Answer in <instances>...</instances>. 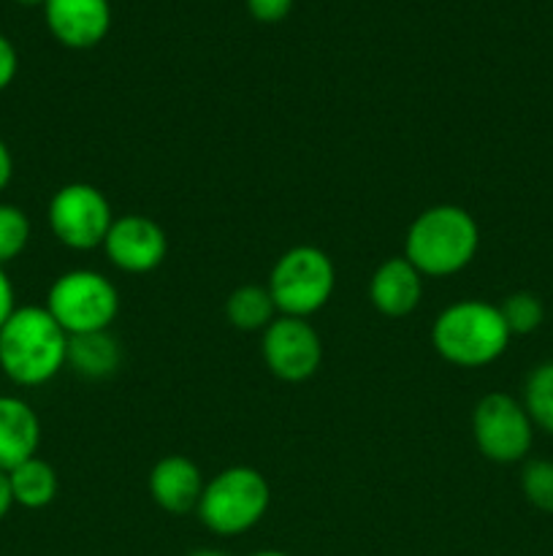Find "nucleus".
Instances as JSON below:
<instances>
[{"instance_id": "obj_5", "label": "nucleus", "mask_w": 553, "mask_h": 556, "mask_svg": "<svg viewBox=\"0 0 553 556\" xmlns=\"http://www.w3.org/2000/svg\"><path fill=\"white\" fill-rule=\"evenodd\" d=\"M336 286V271L329 255L312 244H298L276 258L269 275V293L276 313L309 318L329 304Z\"/></svg>"}, {"instance_id": "obj_14", "label": "nucleus", "mask_w": 553, "mask_h": 556, "mask_svg": "<svg viewBox=\"0 0 553 556\" xmlns=\"http://www.w3.org/2000/svg\"><path fill=\"white\" fill-rule=\"evenodd\" d=\"M41 443V421L20 396H0V472L33 459Z\"/></svg>"}, {"instance_id": "obj_17", "label": "nucleus", "mask_w": 553, "mask_h": 556, "mask_svg": "<svg viewBox=\"0 0 553 556\" xmlns=\"http://www.w3.org/2000/svg\"><path fill=\"white\" fill-rule=\"evenodd\" d=\"M226 318L239 331H266L276 318V304L269 288L242 286L228 296Z\"/></svg>"}, {"instance_id": "obj_11", "label": "nucleus", "mask_w": 553, "mask_h": 556, "mask_svg": "<svg viewBox=\"0 0 553 556\" xmlns=\"http://www.w3.org/2000/svg\"><path fill=\"white\" fill-rule=\"evenodd\" d=\"M43 16L52 36L70 49L95 47L112 27L108 0H47Z\"/></svg>"}, {"instance_id": "obj_3", "label": "nucleus", "mask_w": 553, "mask_h": 556, "mask_svg": "<svg viewBox=\"0 0 553 556\" xmlns=\"http://www.w3.org/2000/svg\"><path fill=\"white\" fill-rule=\"evenodd\" d=\"M510 329L502 313L480 299H464L437 315L432 342L439 356L453 367L477 369L497 362L510 342Z\"/></svg>"}, {"instance_id": "obj_22", "label": "nucleus", "mask_w": 553, "mask_h": 556, "mask_svg": "<svg viewBox=\"0 0 553 556\" xmlns=\"http://www.w3.org/2000/svg\"><path fill=\"white\" fill-rule=\"evenodd\" d=\"M293 9V0H247V11L258 22H282Z\"/></svg>"}, {"instance_id": "obj_9", "label": "nucleus", "mask_w": 553, "mask_h": 556, "mask_svg": "<svg viewBox=\"0 0 553 556\" xmlns=\"http://www.w3.org/2000/svg\"><path fill=\"white\" fill-rule=\"evenodd\" d=\"M263 362L274 378L285 383H304L323 362V342L307 318L280 315L263 331Z\"/></svg>"}, {"instance_id": "obj_13", "label": "nucleus", "mask_w": 553, "mask_h": 556, "mask_svg": "<svg viewBox=\"0 0 553 556\" xmlns=\"http://www.w3.org/2000/svg\"><path fill=\"white\" fill-rule=\"evenodd\" d=\"M423 275L401 255L377 266L369 282V299L385 318H404L421 304Z\"/></svg>"}, {"instance_id": "obj_25", "label": "nucleus", "mask_w": 553, "mask_h": 556, "mask_svg": "<svg viewBox=\"0 0 553 556\" xmlns=\"http://www.w3.org/2000/svg\"><path fill=\"white\" fill-rule=\"evenodd\" d=\"M11 177H14V157H11L9 144H5V141L0 139V193H3V190L9 188Z\"/></svg>"}, {"instance_id": "obj_6", "label": "nucleus", "mask_w": 553, "mask_h": 556, "mask_svg": "<svg viewBox=\"0 0 553 556\" xmlns=\"http://www.w3.org/2000/svg\"><path fill=\"white\" fill-rule=\"evenodd\" d=\"M47 309L68 337L108 331L119 313V293L101 271L74 269L52 282Z\"/></svg>"}, {"instance_id": "obj_27", "label": "nucleus", "mask_w": 553, "mask_h": 556, "mask_svg": "<svg viewBox=\"0 0 553 556\" xmlns=\"http://www.w3.org/2000/svg\"><path fill=\"white\" fill-rule=\"evenodd\" d=\"M188 556H228L226 552H217V548H198V552L188 554Z\"/></svg>"}, {"instance_id": "obj_21", "label": "nucleus", "mask_w": 553, "mask_h": 556, "mask_svg": "<svg viewBox=\"0 0 553 556\" xmlns=\"http://www.w3.org/2000/svg\"><path fill=\"white\" fill-rule=\"evenodd\" d=\"M524 497L542 514H553V462L535 459L520 472Z\"/></svg>"}, {"instance_id": "obj_16", "label": "nucleus", "mask_w": 553, "mask_h": 556, "mask_svg": "<svg viewBox=\"0 0 553 556\" xmlns=\"http://www.w3.org/2000/svg\"><path fill=\"white\" fill-rule=\"evenodd\" d=\"M5 476H9L14 505H22V508L41 510L57 497V472H54V467L49 462L38 459V456L22 462V465H16Z\"/></svg>"}, {"instance_id": "obj_20", "label": "nucleus", "mask_w": 553, "mask_h": 556, "mask_svg": "<svg viewBox=\"0 0 553 556\" xmlns=\"http://www.w3.org/2000/svg\"><path fill=\"white\" fill-rule=\"evenodd\" d=\"M30 242V220L14 204H0V266L20 258Z\"/></svg>"}, {"instance_id": "obj_15", "label": "nucleus", "mask_w": 553, "mask_h": 556, "mask_svg": "<svg viewBox=\"0 0 553 556\" xmlns=\"http://www.w3.org/2000/svg\"><path fill=\"white\" fill-rule=\"evenodd\" d=\"M119 362H123V348L108 331L68 337V358H65V364L81 378H112L119 369Z\"/></svg>"}, {"instance_id": "obj_2", "label": "nucleus", "mask_w": 553, "mask_h": 556, "mask_svg": "<svg viewBox=\"0 0 553 556\" xmlns=\"http://www.w3.org/2000/svg\"><path fill=\"white\" fill-rule=\"evenodd\" d=\"M480 228L475 217L455 204H439L412 220L404 258L423 277H448L466 269L477 255Z\"/></svg>"}, {"instance_id": "obj_12", "label": "nucleus", "mask_w": 553, "mask_h": 556, "mask_svg": "<svg viewBox=\"0 0 553 556\" xmlns=\"http://www.w3.org/2000/svg\"><path fill=\"white\" fill-rule=\"evenodd\" d=\"M204 478L188 456H166L150 472V494L166 514L182 516L198 508Z\"/></svg>"}, {"instance_id": "obj_23", "label": "nucleus", "mask_w": 553, "mask_h": 556, "mask_svg": "<svg viewBox=\"0 0 553 556\" xmlns=\"http://www.w3.org/2000/svg\"><path fill=\"white\" fill-rule=\"evenodd\" d=\"M16 68H20V58H16L14 43L5 36H0V92L14 81Z\"/></svg>"}, {"instance_id": "obj_19", "label": "nucleus", "mask_w": 553, "mask_h": 556, "mask_svg": "<svg viewBox=\"0 0 553 556\" xmlns=\"http://www.w3.org/2000/svg\"><path fill=\"white\" fill-rule=\"evenodd\" d=\"M499 313H502L510 334H531V331L540 329L542 318H545V307H542L540 296L529 291L510 293L502 307H499Z\"/></svg>"}, {"instance_id": "obj_29", "label": "nucleus", "mask_w": 553, "mask_h": 556, "mask_svg": "<svg viewBox=\"0 0 553 556\" xmlns=\"http://www.w3.org/2000/svg\"><path fill=\"white\" fill-rule=\"evenodd\" d=\"M16 3H22V5H43V3H47V0H16Z\"/></svg>"}, {"instance_id": "obj_7", "label": "nucleus", "mask_w": 553, "mask_h": 556, "mask_svg": "<svg viewBox=\"0 0 553 556\" xmlns=\"http://www.w3.org/2000/svg\"><path fill=\"white\" fill-rule=\"evenodd\" d=\"M49 228L70 250H95L106 242L114 215L106 195L87 182L63 185L49 201Z\"/></svg>"}, {"instance_id": "obj_18", "label": "nucleus", "mask_w": 553, "mask_h": 556, "mask_svg": "<svg viewBox=\"0 0 553 556\" xmlns=\"http://www.w3.org/2000/svg\"><path fill=\"white\" fill-rule=\"evenodd\" d=\"M524 407L531 424L553 434V362L540 364L526 380Z\"/></svg>"}, {"instance_id": "obj_8", "label": "nucleus", "mask_w": 553, "mask_h": 556, "mask_svg": "<svg viewBox=\"0 0 553 556\" xmlns=\"http://www.w3.org/2000/svg\"><path fill=\"white\" fill-rule=\"evenodd\" d=\"M472 438L486 459L499 465L520 462L535 440V424L524 402L510 394H488L472 413Z\"/></svg>"}, {"instance_id": "obj_24", "label": "nucleus", "mask_w": 553, "mask_h": 556, "mask_svg": "<svg viewBox=\"0 0 553 556\" xmlns=\"http://www.w3.org/2000/svg\"><path fill=\"white\" fill-rule=\"evenodd\" d=\"M16 309V299H14V286H11L9 275L0 266V329H3L5 320L11 318V313Z\"/></svg>"}, {"instance_id": "obj_26", "label": "nucleus", "mask_w": 553, "mask_h": 556, "mask_svg": "<svg viewBox=\"0 0 553 556\" xmlns=\"http://www.w3.org/2000/svg\"><path fill=\"white\" fill-rule=\"evenodd\" d=\"M14 508V497H11V483L5 472H0V521L9 516V510Z\"/></svg>"}, {"instance_id": "obj_4", "label": "nucleus", "mask_w": 553, "mask_h": 556, "mask_svg": "<svg viewBox=\"0 0 553 556\" xmlns=\"http://www.w3.org/2000/svg\"><path fill=\"white\" fill-rule=\"evenodd\" d=\"M271 489L266 478L253 467H228L204 486L198 516L215 535L233 538L253 530L266 516Z\"/></svg>"}, {"instance_id": "obj_10", "label": "nucleus", "mask_w": 553, "mask_h": 556, "mask_svg": "<svg viewBox=\"0 0 553 556\" xmlns=\"http://www.w3.org/2000/svg\"><path fill=\"white\" fill-rule=\"evenodd\" d=\"M103 250L117 269L146 275L166 261L168 237L152 217L125 215L112 223Z\"/></svg>"}, {"instance_id": "obj_28", "label": "nucleus", "mask_w": 553, "mask_h": 556, "mask_svg": "<svg viewBox=\"0 0 553 556\" xmlns=\"http://www.w3.org/2000/svg\"><path fill=\"white\" fill-rule=\"evenodd\" d=\"M249 556H291V554H285V552H255Z\"/></svg>"}, {"instance_id": "obj_1", "label": "nucleus", "mask_w": 553, "mask_h": 556, "mask_svg": "<svg viewBox=\"0 0 553 556\" xmlns=\"http://www.w3.org/2000/svg\"><path fill=\"white\" fill-rule=\"evenodd\" d=\"M68 334L47 307H16L0 329V369L16 386H43L65 367Z\"/></svg>"}]
</instances>
